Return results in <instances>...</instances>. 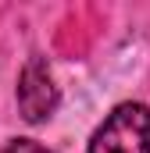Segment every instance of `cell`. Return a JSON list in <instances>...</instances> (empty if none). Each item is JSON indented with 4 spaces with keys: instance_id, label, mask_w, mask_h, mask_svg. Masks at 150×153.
I'll list each match as a JSON object with an SVG mask.
<instances>
[{
    "instance_id": "1",
    "label": "cell",
    "mask_w": 150,
    "mask_h": 153,
    "mask_svg": "<svg viewBox=\"0 0 150 153\" xmlns=\"http://www.w3.org/2000/svg\"><path fill=\"white\" fill-rule=\"evenodd\" d=\"M86 153H150V107L136 100L118 103L93 132Z\"/></svg>"
},
{
    "instance_id": "2",
    "label": "cell",
    "mask_w": 150,
    "mask_h": 153,
    "mask_svg": "<svg viewBox=\"0 0 150 153\" xmlns=\"http://www.w3.org/2000/svg\"><path fill=\"white\" fill-rule=\"evenodd\" d=\"M14 96H18V114L25 117L29 125H39V121H46V117L57 111L61 93H57V85H54V75H50L46 57L36 53V57L25 61L22 75H18Z\"/></svg>"
},
{
    "instance_id": "3",
    "label": "cell",
    "mask_w": 150,
    "mask_h": 153,
    "mask_svg": "<svg viewBox=\"0 0 150 153\" xmlns=\"http://www.w3.org/2000/svg\"><path fill=\"white\" fill-rule=\"evenodd\" d=\"M0 153H50L46 146H39L36 139H11Z\"/></svg>"
}]
</instances>
